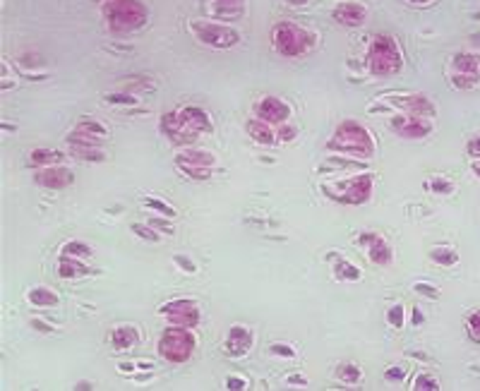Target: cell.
<instances>
[{
    "label": "cell",
    "instance_id": "6da1fadb",
    "mask_svg": "<svg viewBox=\"0 0 480 391\" xmlns=\"http://www.w3.org/2000/svg\"><path fill=\"white\" fill-rule=\"evenodd\" d=\"M161 132L173 144L190 147L200 140V135L212 132V121L207 111L197 109V106H185V109L170 111L161 118Z\"/></svg>",
    "mask_w": 480,
    "mask_h": 391
},
{
    "label": "cell",
    "instance_id": "7a4b0ae2",
    "mask_svg": "<svg viewBox=\"0 0 480 391\" xmlns=\"http://www.w3.org/2000/svg\"><path fill=\"white\" fill-rule=\"evenodd\" d=\"M327 149L346 154L351 159H370L375 154V140L370 132L356 121H344L334 132V137L327 142Z\"/></svg>",
    "mask_w": 480,
    "mask_h": 391
},
{
    "label": "cell",
    "instance_id": "3957f363",
    "mask_svg": "<svg viewBox=\"0 0 480 391\" xmlns=\"http://www.w3.org/2000/svg\"><path fill=\"white\" fill-rule=\"evenodd\" d=\"M271 41H274L276 53H281L283 58H300V55H307L317 46V36L295 22L276 24L271 29Z\"/></svg>",
    "mask_w": 480,
    "mask_h": 391
},
{
    "label": "cell",
    "instance_id": "277c9868",
    "mask_svg": "<svg viewBox=\"0 0 480 391\" xmlns=\"http://www.w3.org/2000/svg\"><path fill=\"white\" fill-rule=\"evenodd\" d=\"M101 10L109 29L116 34H128L147 22V8L140 0H106Z\"/></svg>",
    "mask_w": 480,
    "mask_h": 391
},
{
    "label": "cell",
    "instance_id": "5b68a950",
    "mask_svg": "<svg viewBox=\"0 0 480 391\" xmlns=\"http://www.w3.org/2000/svg\"><path fill=\"white\" fill-rule=\"evenodd\" d=\"M368 67L372 75L377 77H391L401 70V50L396 46V41L387 34H377L368 46Z\"/></svg>",
    "mask_w": 480,
    "mask_h": 391
},
{
    "label": "cell",
    "instance_id": "8992f818",
    "mask_svg": "<svg viewBox=\"0 0 480 391\" xmlns=\"http://www.w3.org/2000/svg\"><path fill=\"white\" fill-rule=\"evenodd\" d=\"M195 346H197V338H195L192 329L168 326L159 338V356L166 358L168 363H185L195 353Z\"/></svg>",
    "mask_w": 480,
    "mask_h": 391
},
{
    "label": "cell",
    "instance_id": "52a82bcc",
    "mask_svg": "<svg viewBox=\"0 0 480 391\" xmlns=\"http://www.w3.org/2000/svg\"><path fill=\"white\" fill-rule=\"evenodd\" d=\"M190 31L195 34V39L202 41L204 46L212 48H231L240 41V34L229 24H219V22H190Z\"/></svg>",
    "mask_w": 480,
    "mask_h": 391
},
{
    "label": "cell",
    "instance_id": "ba28073f",
    "mask_svg": "<svg viewBox=\"0 0 480 391\" xmlns=\"http://www.w3.org/2000/svg\"><path fill=\"white\" fill-rule=\"evenodd\" d=\"M161 314L168 319V326L195 329L200 324V307L192 300H170L161 307Z\"/></svg>",
    "mask_w": 480,
    "mask_h": 391
},
{
    "label": "cell",
    "instance_id": "9c48e42d",
    "mask_svg": "<svg viewBox=\"0 0 480 391\" xmlns=\"http://www.w3.org/2000/svg\"><path fill=\"white\" fill-rule=\"evenodd\" d=\"M391 130L403 140H420V137L432 132V118L413 116V113H401L391 121Z\"/></svg>",
    "mask_w": 480,
    "mask_h": 391
},
{
    "label": "cell",
    "instance_id": "30bf717a",
    "mask_svg": "<svg viewBox=\"0 0 480 391\" xmlns=\"http://www.w3.org/2000/svg\"><path fill=\"white\" fill-rule=\"evenodd\" d=\"M106 135L109 132H106L104 125L87 118V121H80L75 125V130L67 135V142H70V147H101Z\"/></svg>",
    "mask_w": 480,
    "mask_h": 391
},
{
    "label": "cell",
    "instance_id": "8fae6325",
    "mask_svg": "<svg viewBox=\"0 0 480 391\" xmlns=\"http://www.w3.org/2000/svg\"><path fill=\"white\" fill-rule=\"evenodd\" d=\"M257 118L269 125H274V128H279V125L288 123L290 106L279 97H264L260 104H257Z\"/></svg>",
    "mask_w": 480,
    "mask_h": 391
},
{
    "label": "cell",
    "instance_id": "7c38bea8",
    "mask_svg": "<svg viewBox=\"0 0 480 391\" xmlns=\"http://www.w3.org/2000/svg\"><path fill=\"white\" fill-rule=\"evenodd\" d=\"M34 180H36V185L46 187V190H65L67 185H72L75 182V175H72L70 168L58 166V163H55V166L39 168L34 175Z\"/></svg>",
    "mask_w": 480,
    "mask_h": 391
},
{
    "label": "cell",
    "instance_id": "4fadbf2b",
    "mask_svg": "<svg viewBox=\"0 0 480 391\" xmlns=\"http://www.w3.org/2000/svg\"><path fill=\"white\" fill-rule=\"evenodd\" d=\"M372 187H375V180H372L370 173H360L356 178H351L344 185V192L339 194L341 202H349V204H363V202L370 199Z\"/></svg>",
    "mask_w": 480,
    "mask_h": 391
},
{
    "label": "cell",
    "instance_id": "5bb4252c",
    "mask_svg": "<svg viewBox=\"0 0 480 391\" xmlns=\"http://www.w3.org/2000/svg\"><path fill=\"white\" fill-rule=\"evenodd\" d=\"M360 243L365 245V252H368L370 262L372 264H380V267H387L394 260V252L387 245L382 236H377V233H365L363 238H360Z\"/></svg>",
    "mask_w": 480,
    "mask_h": 391
},
{
    "label": "cell",
    "instance_id": "9a60e30c",
    "mask_svg": "<svg viewBox=\"0 0 480 391\" xmlns=\"http://www.w3.org/2000/svg\"><path fill=\"white\" fill-rule=\"evenodd\" d=\"M365 17H368V8L360 0H344L334 8V20L344 27H358L365 22Z\"/></svg>",
    "mask_w": 480,
    "mask_h": 391
},
{
    "label": "cell",
    "instance_id": "2e32d148",
    "mask_svg": "<svg viewBox=\"0 0 480 391\" xmlns=\"http://www.w3.org/2000/svg\"><path fill=\"white\" fill-rule=\"evenodd\" d=\"M391 104L396 109H401L403 113H413V116H425V118H435V106L432 101H427V97L422 94H406V97H394Z\"/></svg>",
    "mask_w": 480,
    "mask_h": 391
},
{
    "label": "cell",
    "instance_id": "e0dca14e",
    "mask_svg": "<svg viewBox=\"0 0 480 391\" xmlns=\"http://www.w3.org/2000/svg\"><path fill=\"white\" fill-rule=\"evenodd\" d=\"M250 346H252L250 329H245V326H231L229 336H226L224 341V353L231 358H240L250 351Z\"/></svg>",
    "mask_w": 480,
    "mask_h": 391
},
{
    "label": "cell",
    "instance_id": "ac0fdd59",
    "mask_svg": "<svg viewBox=\"0 0 480 391\" xmlns=\"http://www.w3.org/2000/svg\"><path fill=\"white\" fill-rule=\"evenodd\" d=\"M248 135L260 144H276L279 142L274 125L264 123V121H260V118H252V121H248Z\"/></svg>",
    "mask_w": 480,
    "mask_h": 391
},
{
    "label": "cell",
    "instance_id": "d6986e66",
    "mask_svg": "<svg viewBox=\"0 0 480 391\" xmlns=\"http://www.w3.org/2000/svg\"><path fill=\"white\" fill-rule=\"evenodd\" d=\"M140 343V334L135 326H116L111 334V346L116 351H130Z\"/></svg>",
    "mask_w": 480,
    "mask_h": 391
},
{
    "label": "cell",
    "instance_id": "ffe728a7",
    "mask_svg": "<svg viewBox=\"0 0 480 391\" xmlns=\"http://www.w3.org/2000/svg\"><path fill=\"white\" fill-rule=\"evenodd\" d=\"M214 156L209 151H202V149H182L178 156H175V166H204L212 168Z\"/></svg>",
    "mask_w": 480,
    "mask_h": 391
},
{
    "label": "cell",
    "instance_id": "44dd1931",
    "mask_svg": "<svg viewBox=\"0 0 480 391\" xmlns=\"http://www.w3.org/2000/svg\"><path fill=\"white\" fill-rule=\"evenodd\" d=\"M209 5V10L217 17H224V20H231V17L243 15L245 0H204Z\"/></svg>",
    "mask_w": 480,
    "mask_h": 391
},
{
    "label": "cell",
    "instance_id": "7402d4cb",
    "mask_svg": "<svg viewBox=\"0 0 480 391\" xmlns=\"http://www.w3.org/2000/svg\"><path fill=\"white\" fill-rule=\"evenodd\" d=\"M62 161V154L55 149H34L29 154V163L34 168H46V166H55V163Z\"/></svg>",
    "mask_w": 480,
    "mask_h": 391
},
{
    "label": "cell",
    "instance_id": "603a6c76",
    "mask_svg": "<svg viewBox=\"0 0 480 391\" xmlns=\"http://www.w3.org/2000/svg\"><path fill=\"white\" fill-rule=\"evenodd\" d=\"M58 274L62 279H75V276L87 274V267L82 264V260H72V257H62L58 264Z\"/></svg>",
    "mask_w": 480,
    "mask_h": 391
},
{
    "label": "cell",
    "instance_id": "cb8c5ba5",
    "mask_svg": "<svg viewBox=\"0 0 480 391\" xmlns=\"http://www.w3.org/2000/svg\"><path fill=\"white\" fill-rule=\"evenodd\" d=\"M29 302L36 307H55L58 305V295L48 291V288H34V291H29Z\"/></svg>",
    "mask_w": 480,
    "mask_h": 391
},
{
    "label": "cell",
    "instance_id": "d4e9b609",
    "mask_svg": "<svg viewBox=\"0 0 480 391\" xmlns=\"http://www.w3.org/2000/svg\"><path fill=\"white\" fill-rule=\"evenodd\" d=\"M72 149V156H77L82 161H104V151L101 147H70Z\"/></svg>",
    "mask_w": 480,
    "mask_h": 391
},
{
    "label": "cell",
    "instance_id": "484cf974",
    "mask_svg": "<svg viewBox=\"0 0 480 391\" xmlns=\"http://www.w3.org/2000/svg\"><path fill=\"white\" fill-rule=\"evenodd\" d=\"M92 250L87 248L84 243H67L65 248H62V257H72V260H84V257H89Z\"/></svg>",
    "mask_w": 480,
    "mask_h": 391
},
{
    "label": "cell",
    "instance_id": "4316f807",
    "mask_svg": "<svg viewBox=\"0 0 480 391\" xmlns=\"http://www.w3.org/2000/svg\"><path fill=\"white\" fill-rule=\"evenodd\" d=\"M432 260L440 262V264H444V267H449V264L457 262V252L447 250V248H437V250H432Z\"/></svg>",
    "mask_w": 480,
    "mask_h": 391
},
{
    "label": "cell",
    "instance_id": "83f0119b",
    "mask_svg": "<svg viewBox=\"0 0 480 391\" xmlns=\"http://www.w3.org/2000/svg\"><path fill=\"white\" fill-rule=\"evenodd\" d=\"M182 173H187L192 180H207L212 175V168H204V166H180Z\"/></svg>",
    "mask_w": 480,
    "mask_h": 391
},
{
    "label": "cell",
    "instance_id": "f1b7e54d",
    "mask_svg": "<svg viewBox=\"0 0 480 391\" xmlns=\"http://www.w3.org/2000/svg\"><path fill=\"white\" fill-rule=\"evenodd\" d=\"M339 377L344 382H349V384H356L360 380V370L356 368V365H341V368H339Z\"/></svg>",
    "mask_w": 480,
    "mask_h": 391
},
{
    "label": "cell",
    "instance_id": "f546056e",
    "mask_svg": "<svg viewBox=\"0 0 480 391\" xmlns=\"http://www.w3.org/2000/svg\"><path fill=\"white\" fill-rule=\"evenodd\" d=\"M413 389H440V384L430 375H418L413 380Z\"/></svg>",
    "mask_w": 480,
    "mask_h": 391
},
{
    "label": "cell",
    "instance_id": "4dcf8cb0",
    "mask_svg": "<svg viewBox=\"0 0 480 391\" xmlns=\"http://www.w3.org/2000/svg\"><path fill=\"white\" fill-rule=\"evenodd\" d=\"M469 336L476 343H480V312H473L469 317Z\"/></svg>",
    "mask_w": 480,
    "mask_h": 391
},
{
    "label": "cell",
    "instance_id": "1f68e13d",
    "mask_svg": "<svg viewBox=\"0 0 480 391\" xmlns=\"http://www.w3.org/2000/svg\"><path fill=\"white\" fill-rule=\"evenodd\" d=\"M339 276L341 279H349V281H356L358 276H360V271H358V267H353V264H349V262H341L339 264Z\"/></svg>",
    "mask_w": 480,
    "mask_h": 391
},
{
    "label": "cell",
    "instance_id": "d6a6232c",
    "mask_svg": "<svg viewBox=\"0 0 480 391\" xmlns=\"http://www.w3.org/2000/svg\"><path fill=\"white\" fill-rule=\"evenodd\" d=\"M387 319H389V324H394V329H399V326L403 324V307L401 305H394L389 310Z\"/></svg>",
    "mask_w": 480,
    "mask_h": 391
},
{
    "label": "cell",
    "instance_id": "836d02e7",
    "mask_svg": "<svg viewBox=\"0 0 480 391\" xmlns=\"http://www.w3.org/2000/svg\"><path fill=\"white\" fill-rule=\"evenodd\" d=\"M295 135H298V130L290 128L288 123H283V125H279V128H276V137H279V140H283V142H290Z\"/></svg>",
    "mask_w": 480,
    "mask_h": 391
},
{
    "label": "cell",
    "instance_id": "e575fe53",
    "mask_svg": "<svg viewBox=\"0 0 480 391\" xmlns=\"http://www.w3.org/2000/svg\"><path fill=\"white\" fill-rule=\"evenodd\" d=\"M132 231H137V236H142V238H149V241H159V236H154V231L151 228H142V226H132Z\"/></svg>",
    "mask_w": 480,
    "mask_h": 391
},
{
    "label": "cell",
    "instance_id": "d590c367",
    "mask_svg": "<svg viewBox=\"0 0 480 391\" xmlns=\"http://www.w3.org/2000/svg\"><path fill=\"white\" fill-rule=\"evenodd\" d=\"M149 206H156V209H159V211H163V214H166V216H175V211L170 209V206L161 204V202H154V199H151V202H149Z\"/></svg>",
    "mask_w": 480,
    "mask_h": 391
},
{
    "label": "cell",
    "instance_id": "8d00e7d4",
    "mask_svg": "<svg viewBox=\"0 0 480 391\" xmlns=\"http://www.w3.org/2000/svg\"><path fill=\"white\" fill-rule=\"evenodd\" d=\"M271 351H274V353H281V356H288V358H293V356H295L293 351H288V346H279V343L271 346Z\"/></svg>",
    "mask_w": 480,
    "mask_h": 391
},
{
    "label": "cell",
    "instance_id": "74e56055",
    "mask_svg": "<svg viewBox=\"0 0 480 391\" xmlns=\"http://www.w3.org/2000/svg\"><path fill=\"white\" fill-rule=\"evenodd\" d=\"M229 389H245V380H236V377H229Z\"/></svg>",
    "mask_w": 480,
    "mask_h": 391
},
{
    "label": "cell",
    "instance_id": "f35d334b",
    "mask_svg": "<svg viewBox=\"0 0 480 391\" xmlns=\"http://www.w3.org/2000/svg\"><path fill=\"white\" fill-rule=\"evenodd\" d=\"M418 288L420 293H425V295H432V298H437V288H430V286H422V283H418Z\"/></svg>",
    "mask_w": 480,
    "mask_h": 391
},
{
    "label": "cell",
    "instance_id": "ab89813d",
    "mask_svg": "<svg viewBox=\"0 0 480 391\" xmlns=\"http://www.w3.org/2000/svg\"><path fill=\"white\" fill-rule=\"evenodd\" d=\"M469 151L471 154H476V156H480V137H476L471 144H469Z\"/></svg>",
    "mask_w": 480,
    "mask_h": 391
},
{
    "label": "cell",
    "instance_id": "60d3db41",
    "mask_svg": "<svg viewBox=\"0 0 480 391\" xmlns=\"http://www.w3.org/2000/svg\"><path fill=\"white\" fill-rule=\"evenodd\" d=\"M403 377V370H387V380H401Z\"/></svg>",
    "mask_w": 480,
    "mask_h": 391
},
{
    "label": "cell",
    "instance_id": "b9f144b4",
    "mask_svg": "<svg viewBox=\"0 0 480 391\" xmlns=\"http://www.w3.org/2000/svg\"><path fill=\"white\" fill-rule=\"evenodd\" d=\"M408 3H418V5H425V3H432V0H408Z\"/></svg>",
    "mask_w": 480,
    "mask_h": 391
},
{
    "label": "cell",
    "instance_id": "7bdbcfd3",
    "mask_svg": "<svg viewBox=\"0 0 480 391\" xmlns=\"http://www.w3.org/2000/svg\"><path fill=\"white\" fill-rule=\"evenodd\" d=\"M473 171H476V173L480 175V161H476V163H473Z\"/></svg>",
    "mask_w": 480,
    "mask_h": 391
},
{
    "label": "cell",
    "instance_id": "ee69618b",
    "mask_svg": "<svg viewBox=\"0 0 480 391\" xmlns=\"http://www.w3.org/2000/svg\"><path fill=\"white\" fill-rule=\"evenodd\" d=\"M288 3H307V0H288Z\"/></svg>",
    "mask_w": 480,
    "mask_h": 391
}]
</instances>
